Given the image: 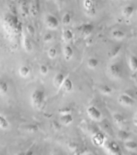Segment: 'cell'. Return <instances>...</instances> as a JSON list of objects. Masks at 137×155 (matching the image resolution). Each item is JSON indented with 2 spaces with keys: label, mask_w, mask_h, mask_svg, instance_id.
Returning a JSON list of instances; mask_svg holds the SVG:
<instances>
[{
  "label": "cell",
  "mask_w": 137,
  "mask_h": 155,
  "mask_svg": "<svg viewBox=\"0 0 137 155\" xmlns=\"http://www.w3.org/2000/svg\"><path fill=\"white\" fill-rule=\"evenodd\" d=\"M45 92L42 89H36L31 93V102L36 109H41L45 101Z\"/></svg>",
  "instance_id": "1"
},
{
  "label": "cell",
  "mask_w": 137,
  "mask_h": 155,
  "mask_svg": "<svg viewBox=\"0 0 137 155\" xmlns=\"http://www.w3.org/2000/svg\"><path fill=\"white\" fill-rule=\"evenodd\" d=\"M109 72L112 77L116 78H120L123 74V66L121 65L120 63H113L109 67Z\"/></svg>",
  "instance_id": "2"
},
{
  "label": "cell",
  "mask_w": 137,
  "mask_h": 155,
  "mask_svg": "<svg viewBox=\"0 0 137 155\" xmlns=\"http://www.w3.org/2000/svg\"><path fill=\"white\" fill-rule=\"evenodd\" d=\"M59 19L53 15H48L45 18V24L49 29H56L59 26Z\"/></svg>",
  "instance_id": "3"
},
{
  "label": "cell",
  "mask_w": 137,
  "mask_h": 155,
  "mask_svg": "<svg viewBox=\"0 0 137 155\" xmlns=\"http://www.w3.org/2000/svg\"><path fill=\"white\" fill-rule=\"evenodd\" d=\"M88 116L94 120L99 121L102 119V113L96 107L90 106L86 110Z\"/></svg>",
  "instance_id": "4"
},
{
  "label": "cell",
  "mask_w": 137,
  "mask_h": 155,
  "mask_svg": "<svg viewBox=\"0 0 137 155\" xmlns=\"http://www.w3.org/2000/svg\"><path fill=\"white\" fill-rule=\"evenodd\" d=\"M106 150H107V152L111 153V154L120 155L121 153H122L119 145L116 141H109V142L106 143Z\"/></svg>",
  "instance_id": "5"
},
{
  "label": "cell",
  "mask_w": 137,
  "mask_h": 155,
  "mask_svg": "<svg viewBox=\"0 0 137 155\" xmlns=\"http://www.w3.org/2000/svg\"><path fill=\"white\" fill-rule=\"evenodd\" d=\"M83 6L86 10V12L90 15H95V5H94V0H84Z\"/></svg>",
  "instance_id": "6"
},
{
  "label": "cell",
  "mask_w": 137,
  "mask_h": 155,
  "mask_svg": "<svg viewBox=\"0 0 137 155\" xmlns=\"http://www.w3.org/2000/svg\"><path fill=\"white\" fill-rule=\"evenodd\" d=\"M119 103L123 106H132L134 104V100L128 94H121L118 99Z\"/></svg>",
  "instance_id": "7"
},
{
  "label": "cell",
  "mask_w": 137,
  "mask_h": 155,
  "mask_svg": "<svg viewBox=\"0 0 137 155\" xmlns=\"http://www.w3.org/2000/svg\"><path fill=\"white\" fill-rule=\"evenodd\" d=\"M92 141L96 146H101L105 142V136L102 133H96L92 137Z\"/></svg>",
  "instance_id": "8"
},
{
  "label": "cell",
  "mask_w": 137,
  "mask_h": 155,
  "mask_svg": "<svg viewBox=\"0 0 137 155\" xmlns=\"http://www.w3.org/2000/svg\"><path fill=\"white\" fill-rule=\"evenodd\" d=\"M60 87L62 88L64 91L70 93L73 91V82L70 78H65Z\"/></svg>",
  "instance_id": "9"
},
{
  "label": "cell",
  "mask_w": 137,
  "mask_h": 155,
  "mask_svg": "<svg viewBox=\"0 0 137 155\" xmlns=\"http://www.w3.org/2000/svg\"><path fill=\"white\" fill-rule=\"evenodd\" d=\"M73 116L71 113L60 115V123L63 124V125H70V124L73 123Z\"/></svg>",
  "instance_id": "10"
},
{
  "label": "cell",
  "mask_w": 137,
  "mask_h": 155,
  "mask_svg": "<svg viewBox=\"0 0 137 155\" xmlns=\"http://www.w3.org/2000/svg\"><path fill=\"white\" fill-rule=\"evenodd\" d=\"M94 27L92 24H84L80 28V31L84 36H88L94 31Z\"/></svg>",
  "instance_id": "11"
},
{
  "label": "cell",
  "mask_w": 137,
  "mask_h": 155,
  "mask_svg": "<svg viewBox=\"0 0 137 155\" xmlns=\"http://www.w3.org/2000/svg\"><path fill=\"white\" fill-rule=\"evenodd\" d=\"M65 78V74L63 73H57V74L55 75V77L53 78V85L56 88H60L61 85H62L63 82Z\"/></svg>",
  "instance_id": "12"
},
{
  "label": "cell",
  "mask_w": 137,
  "mask_h": 155,
  "mask_svg": "<svg viewBox=\"0 0 137 155\" xmlns=\"http://www.w3.org/2000/svg\"><path fill=\"white\" fill-rule=\"evenodd\" d=\"M9 91V84L6 80L0 78V94L4 95Z\"/></svg>",
  "instance_id": "13"
},
{
  "label": "cell",
  "mask_w": 137,
  "mask_h": 155,
  "mask_svg": "<svg viewBox=\"0 0 137 155\" xmlns=\"http://www.w3.org/2000/svg\"><path fill=\"white\" fill-rule=\"evenodd\" d=\"M64 56L66 61H70L73 57V49L70 45H65L64 47Z\"/></svg>",
  "instance_id": "14"
},
{
  "label": "cell",
  "mask_w": 137,
  "mask_h": 155,
  "mask_svg": "<svg viewBox=\"0 0 137 155\" xmlns=\"http://www.w3.org/2000/svg\"><path fill=\"white\" fill-rule=\"evenodd\" d=\"M9 127L10 123L8 120L3 115L0 114V128L2 130H6L7 128H9Z\"/></svg>",
  "instance_id": "15"
},
{
  "label": "cell",
  "mask_w": 137,
  "mask_h": 155,
  "mask_svg": "<svg viewBox=\"0 0 137 155\" xmlns=\"http://www.w3.org/2000/svg\"><path fill=\"white\" fill-rule=\"evenodd\" d=\"M30 68L27 65H22L19 69V74L22 78H27L30 74Z\"/></svg>",
  "instance_id": "16"
},
{
  "label": "cell",
  "mask_w": 137,
  "mask_h": 155,
  "mask_svg": "<svg viewBox=\"0 0 137 155\" xmlns=\"http://www.w3.org/2000/svg\"><path fill=\"white\" fill-rule=\"evenodd\" d=\"M73 36H74L73 32L71 30H70V29H66V30L63 31L62 37L65 41H67V42L71 41L73 39Z\"/></svg>",
  "instance_id": "17"
},
{
  "label": "cell",
  "mask_w": 137,
  "mask_h": 155,
  "mask_svg": "<svg viewBox=\"0 0 137 155\" xmlns=\"http://www.w3.org/2000/svg\"><path fill=\"white\" fill-rule=\"evenodd\" d=\"M133 12H134V7L132 5H128L126 6L123 10V16H125L126 18H129L132 15Z\"/></svg>",
  "instance_id": "18"
},
{
  "label": "cell",
  "mask_w": 137,
  "mask_h": 155,
  "mask_svg": "<svg viewBox=\"0 0 137 155\" xmlns=\"http://www.w3.org/2000/svg\"><path fill=\"white\" fill-rule=\"evenodd\" d=\"M24 48L26 50V52H28V53L31 52L33 49V46H32L31 40L27 36H25L24 39Z\"/></svg>",
  "instance_id": "19"
},
{
  "label": "cell",
  "mask_w": 137,
  "mask_h": 155,
  "mask_svg": "<svg viewBox=\"0 0 137 155\" xmlns=\"http://www.w3.org/2000/svg\"><path fill=\"white\" fill-rule=\"evenodd\" d=\"M113 120L116 124H122L124 123L125 118L123 115L119 113H116L113 115Z\"/></svg>",
  "instance_id": "20"
},
{
  "label": "cell",
  "mask_w": 137,
  "mask_h": 155,
  "mask_svg": "<svg viewBox=\"0 0 137 155\" xmlns=\"http://www.w3.org/2000/svg\"><path fill=\"white\" fill-rule=\"evenodd\" d=\"M111 36H112V37L114 39H116V40H122V39L124 38L125 34H124V32L123 31H121V30H114L112 31V33H111Z\"/></svg>",
  "instance_id": "21"
},
{
  "label": "cell",
  "mask_w": 137,
  "mask_h": 155,
  "mask_svg": "<svg viewBox=\"0 0 137 155\" xmlns=\"http://www.w3.org/2000/svg\"><path fill=\"white\" fill-rule=\"evenodd\" d=\"M125 148L128 150H135L137 149V142L135 140H125Z\"/></svg>",
  "instance_id": "22"
},
{
  "label": "cell",
  "mask_w": 137,
  "mask_h": 155,
  "mask_svg": "<svg viewBox=\"0 0 137 155\" xmlns=\"http://www.w3.org/2000/svg\"><path fill=\"white\" fill-rule=\"evenodd\" d=\"M99 60L95 58H90L87 61V65L90 69H95L99 65Z\"/></svg>",
  "instance_id": "23"
},
{
  "label": "cell",
  "mask_w": 137,
  "mask_h": 155,
  "mask_svg": "<svg viewBox=\"0 0 137 155\" xmlns=\"http://www.w3.org/2000/svg\"><path fill=\"white\" fill-rule=\"evenodd\" d=\"M129 66L132 71H137V57L132 56L129 61Z\"/></svg>",
  "instance_id": "24"
},
{
  "label": "cell",
  "mask_w": 137,
  "mask_h": 155,
  "mask_svg": "<svg viewBox=\"0 0 137 155\" xmlns=\"http://www.w3.org/2000/svg\"><path fill=\"white\" fill-rule=\"evenodd\" d=\"M71 20H72V15H71L70 12L65 13L62 16V19H61V22H62V24L64 25H69L71 23Z\"/></svg>",
  "instance_id": "25"
},
{
  "label": "cell",
  "mask_w": 137,
  "mask_h": 155,
  "mask_svg": "<svg viewBox=\"0 0 137 155\" xmlns=\"http://www.w3.org/2000/svg\"><path fill=\"white\" fill-rule=\"evenodd\" d=\"M99 91L104 94H110L112 92V89H111V87L107 86V85H101L100 87H99Z\"/></svg>",
  "instance_id": "26"
},
{
  "label": "cell",
  "mask_w": 137,
  "mask_h": 155,
  "mask_svg": "<svg viewBox=\"0 0 137 155\" xmlns=\"http://www.w3.org/2000/svg\"><path fill=\"white\" fill-rule=\"evenodd\" d=\"M130 137V134L128 133V132H126L124 130H120L119 131L118 133V137L122 140H127Z\"/></svg>",
  "instance_id": "27"
},
{
  "label": "cell",
  "mask_w": 137,
  "mask_h": 155,
  "mask_svg": "<svg viewBox=\"0 0 137 155\" xmlns=\"http://www.w3.org/2000/svg\"><path fill=\"white\" fill-rule=\"evenodd\" d=\"M57 55V50L55 47H51L48 50V58L51 59H54Z\"/></svg>",
  "instance_id": "28"
},
{
  "label": "cell",
  "mask_w": 137,
  "mask_h": 155,
  "mask_svg": "<svg viewBox=\"0 0 137 155\" xmlns=\"http://www.w3.org/2000/svg\"><path fill=\"white\" fill-rule=\"evenodd\" d=\"M39 70H40V73H41L42 75L48 74V65H45V64H42V65H40Z\"/></svg>",
  "instance_id": "29"
},
{
  "label": "cell",
  "mask_w": 137,
  "mask_h": 155,
  "mask_svg": "<svg viewBox=\"0 0 137 155\" xmlns=\"http://www.w3.org/2000/svg\"><path fill=\"white\" fill-rule=\"evenodd\" d=\"M120 49H121V45L116 46V47H115V48H114L110 52V57H111V58L116 57V56L119 53V52L120 51Z\"/></svg>",
  "instance_id": "30"
},
{
  "label": "cell",
  "mask_w": 137,
  "mask_h": 155,
  "mask_svg": "<svg viewBox=\"0 0 137 155\" xmlns=\"http://www.w3.org/2000/svg\"><path fill=\"white\" fill-rule=\"evenodd\" d=\"M38 126L36 124H28L26 126V130L28 132H31V133H35L38 130Z\"/></svg>",
  "instance_id": "31"
},
{
  "label": "cell",
  "mask_w": 137,
  "mask_h": 155,
  "mask_svg": "<svg viewBox=\"0 0 137 155\" xmlns=\"http://www.w3.org/2000/svg\"><path fill=\"white\" fill-rule=\"evenodd\" d=\"M72 111V108L70 107H62L59 110V113L60 115H63V114H68V113H71Z\"/></svg>",
  "instance_id": "32"
},
{
  "label": "cell",
  "mask_w": 137,
  "mask_h": 155,
  "mask_svg": "<svg viewBox=\"0 0 137 155\" xmlns=\"http://www.w3.org/2000/svg\"><path fill=\"white\" fill-rule=\"evenodd\" d=\"M44 42H50V41H53V35L50 32H48V33H46L44 36Z\"/></svg>",
  "instance_id": "33"
},
{
  "label": "cell",
  "mask_w": 137,
  "mask_h": 155,
  "mask_svg": "<svg viewBox=\"0 0 137 155\" xmlns=\"http://www.w3.org/2000/svg\"><path fill=\"white\" fill-rule=\"evenodd\" d=\"M26 29H27V31H28L31 36H33L34 34H35V32H36V30H35V28H34V27L32 26V25H31V24L27 25Z\"/></svg>",
  "instance_id": "34"
},
{
  "label": "cell",
  "mask_w": 137,
  "mask_h": 155,
  "mask_svg": "<svg viewBox=\"0 0 137 155\" xmlns=\"http://www.w3.org/2000/svg\"><path fill=\"white\" fill-rule=\"evenodd\" d=\"M19 3L20 4V6L28 4V0H19Z\"/></svg>",
  "instance_id": "35"
},
{
  "label": "cell",
  "mask_w": 137,
  "mask_h": 155,
  "mask_svg": "<svg viewBox=\"0 0 137 155\" xmlns=\"http://www.w3.org/2000/svg\"><path fill=\"white\" fill-rule=\"evenodd\" d=\"M55 1L57 2H58V3H62V2H64L65 0H55Z\"/></svg>",
  "instance_id": "36"
},
{
  "label": "cell",
  "mask_w": 137,
  "mask_h": 155,
  "mask_svg": "<svg viewBox=\"0 0 137 155\" xmlns=\"http://www.w3.org/2000/svg\"><path fill=\"white\" fill-rule=\"evenodd\" d=\"M133 123H134V124H135V125L137 126V119L136 118H135V120H133Z\"/></svg>",
  "instance_id": "37"
},
{
  "label": "cell",
  "mask_w": 137,
  "mask_h": 155,
  "mask_svg": "<svg viewBox=\"0 0 137 155\" xmlns=\"http://www.w3.org/2000/svg\"><path fill=\"white\" fill-rule=\"evenodd\" d=\"M135 118H136V119H137V115H136V116H135Z\"/></svg>",
  "instance_id": "38"
}]
</instances>
